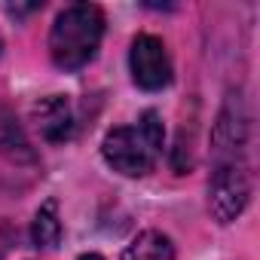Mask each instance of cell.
Segmentation results:
<instances>
[{
  "instance_id": "9",
  "label": "cell",
  "mask_w": 260,
  "mask_h": 260,
  "mask_svg": "<svg viewBox=\"0 0 260 260\" xmlns=\"http://www.w3.org/2000/svg\"><path fill=\"white\" fill-rule=\"evenodd\" d=\"M13 248V230L4 223V220H0V260H4L7 257V251Z\"/></svg>"
},
{
  "instance_id": "8",
  "label": "cell",
  "mask_w": 260,
  "mask_h": 260,
  "mask_svg": "<svg viewBox=\"0 0 260 260\" xmlns=\"http://www.w3.org/2000/svg\"><path fill=\"white\" fill-rule=\"evenodd\" d=\"M31 239L37 248H55L61 239V220H58V205L49 199L40 205V211L34 214V226H31Z\"/></svg>"
},
{
  "instance_id": "1",
  "label": "cell",
  "mask_w": 260,
  "mask_h": 260,
  "mask_svg": "<svg viewBox=\"0 0 260 260\" xmlns=\"http://www.w3.org/2000/svg\"><path fill=\"white\" fill-rule=\"evenodd\" d=\"M162 138H166V128H162L159 113L147 110L138 122L119 125L113 132H107L101 153H104L107 166H113V172L128 175V178H141L156 166V159L162 153Z\"/></svg>"
},
{
  "instance_id": "5",
  "label": "cell",
  "mask_w": 260,
  "mask_h": 260,
  "mask_svg": "<svg viewBox=\"0 0 260 260\" xmlns=\"http://www.w3.org/2000/svg\"><path fill=\"white\" fill-rule=\"evenodd\" d=\"M34 175L37 172V159H34V150L25 138V132L16 125V119L7 113V110H0V175Z\"/></svg>"
},
{
  "instance_id": "6",
  "label": "cell",
  "mask_w": 260,
  "mask_h": 260,
  "mask_svg": "<svg viewBox=\"0 0 260 260\" xmlns=\"http://www.w3.org/2000/svg\"><path fill=\"white\" fill-rule=\"evenodd\" d=\"M34 119H37L40 135H43L49 144L71 141V138H74V132H77L71 101H68V98H61V95L43 98L40 104H34Z\"/></svg>"
},
{
  "instance_id": "3",
  "label": "cell",
  "mask_w": 260,
  "mask_h": 260,
  "mask_svg": "<svg viewBox=\"0 0 260 260\" xmlns=\"http://www.w3.org/2000/svg\"><path fill=\"white\" fill-rule=\"evenodd\" d=\"M248 196H251V178H248V169L242 159H226V162H217V172L208 184V205H211V214L220 220V223H230L242 214V208L248 205Z\"/></svg>"
},
{
  "instance_id": "7",
  "label": "cell",
  "mask_w": 260,
  "mask_h": 260,
  "mask_svg": "<svg viewBox=\"0 0 260 260\" xmlns=\"http://www.w3.org/2000/svg\"><path fill=\"white\" fill-rule=\"evenodd\" d=\"M122 260H175V248H172L169 236H162L156 230H147L125 248Z\"/></svg>"
},
{
  "instance_id": "10",
  "label": "cell",
  "mask_w": 260,
  "mask_h": 260,
  "mask_svg": "<svg viewBox=\"0 0 260 260\" xmlns=\"http://www.w3.org/2000/svg\"><path fill=\"white\" fill-rule=\"evenodd\" d=\"M80 260H104V257H98V254H83Z\"/></svg>"
},
{
  "instance_id": "11",
  "label": "cell",
  "mask_w": 260,
  "mask_h": 260,
  "mask_svg": "<svg viewBox=\"0 0 260 260\" xmlns=\"http://www.w3.org/2000/svg\"><path fill=\"white\" fill-rule=\"evenodd\" d=\"M0 49H4V43H0Z\"/></svg>"
},
{
  "instance_id": "2",
  "label": "cell",
  "mask_w": 260,
  "mask_h": 260,
  "mask_svg": "<svg viewBox=\"0 0 260 260\" xmlns=\"http://www.w3.org/2000/svg\"><path fill=\"white\" fill-rule=\"evenodd\" d=\"M104 37V16L95 4L68 7L49 34V55L61 71H80L89 64Z\"/></svg>"
},
{
  "instance_id": "4",
  "label": "cell",
  "mask_w": 260,
  "mask_h": 260,
  "mask_svg": "<svg viewBox=\"0 0 260 260\" xmlns=\"http://www.w3.org/2000/svg\"><path fill=\"white\" fill-rule=\"evenodd\" d=\"M128 64H132V77L141 89L156 92L166 89L172 83V61L166 52V43L153 34H141L132 43V52H128Z\"/></svg>"
}]
</instances>
